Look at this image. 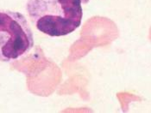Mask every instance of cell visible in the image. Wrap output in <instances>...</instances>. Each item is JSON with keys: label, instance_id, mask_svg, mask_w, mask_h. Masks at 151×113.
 <instances>
[{"label": "cell", "instance_id": "obj_1", "mask_svg": "<svg viewBox=\"0 0 151 113\" xmlns=\"http://www.w3.org/2000/svg\"><path fill=\"white\" fill-rule=\"evenodd\" d=\"M90 0H28L26 11L41 33L50 37L74 32L83 18V4Z\"/></svg>", "mask_w": 151, "mask_h": 113}, {"label": "cell", "instance_id": "obj_2", "mask_svg": "<svg viewBox=\"0 0 151 113\" xmlns=\"http://www.w3.org/2000/svg\"><path fill=\"white\" fill-rule=\"evenodd\" d=\"M34 47V34L22 13L0 10V63L16 61Z\"/></svg>", "mask_w": 151, "mask_h": 113}]
</instances>
